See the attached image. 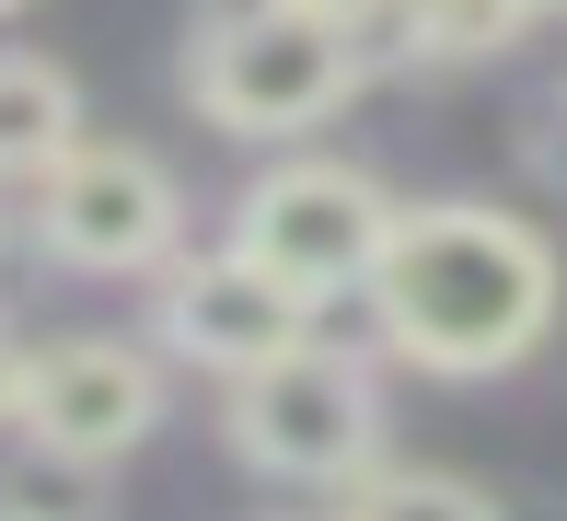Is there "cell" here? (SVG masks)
<instances>
[{
  "label": "cell",
  "mask_w": 567,
  "mask_h": 521,
  "mask_svg": "<svg viewBox=\"0 0 567 521\" xmlns=\"http://www.w3.org/2000/svg\"><path fill=\"white\" fill-rule=\"evenodd\" d=\"M371 371H348V359L324 348H290L267 359V371H244V395H231V440H244V463H267V476H359L371 463Z\"/></svg>",
  "instance_id": "cell-3"
},
{
  "label": "cell",
  "mask_w": 567,
  "mask_h": 521,
  "mask_svg": "<svg viewBox=\"0 0 567 521\" xmlns=\"http://www.w3.org/2000/svg\"><path fill=\"white\" fill-rule=\"evenodd\" d=\"M301 278H278L255 244H231V255H209V267H186L174 278V302H163V336L186 359H209V371H267V359H290L301 348Z\"/></svg>",
  "instance_id": "cell-6"
},
{
  "label": "cell",
  "mask_w": 567,
  "mask_h": 521,
  "mask_svg": "<svg viewBox=\"0 0 567 521\" xmlns=\"http://www.w3.org/2000/svg\"><path fill=\"white\" fill-rule=\"evenodd\" d=\"M348 82H359V47H348V12H324V0H267L255 23L197 35V104L231 140H290Z\"/></svg>",
  "instance_id": "cell-2"
},
{
  "label": "cell",
  "mask_w": 567,
  "mask_h": 521,
  "mask_svg": "<svg viewBox=\"0 0 567 521\" xmlns=\"http://www.w3.org/2000/svg\"><path fill=\"white\" fill-rule=\"evenodd\" d=\"M394 221L405 208H382V186L348 174V163H290V174H267V186L244 197V244L267 255L278 278H301V290L371 278L382 244H394Z\"/></svg>",
  "instance_id": "cell-4"
},
{
  "label": "cell",
  "mask_w": 567,
  "mask_h": 521,
  "mask_svg": "<svg viewBox=\"0 0 567 521\" xmlns=\"http://www.w3.org/2000/svg\"><path fill=\"white\" fill-rule=\"evenodd\" d=\"M417 12H429V47H441V59H486V47L522 35L533 0H417Z\"/></svg>",
  "instance_id": "cell-10"
},
{
  "label": "cell",
  "mask_w": 567,
  "mask_h": 521,
  "mask_svg": "<svg viewBox=\"0 0 567 521\" xmlns=\"http://www.w3.org/2000/svg\"><path fill=\"white\" fill-rule=\"evenodd\" d=\"M371 302L429 371H509L556 313V255L498 208H405L371 267Z\"/></svg>",
  "instance_id": "cell-1"
},
{
  "label": "cell",
  "mask_w": 567,
  "mask_h": 521,
  "mask_svg": "<svg viewBox=\"0 0 567 521\" xmlns=\"http://www.w3.org/2000/svg\"><path fill=\"white\" fill-rule=\"evenodd\" d=\"M0 12H12V0H0Z\"/></svg>",
  "instance_id": "cell-17"
},
{
  "label": "cell",
  "mask_w": 567,
  "mask_h": 521,
  "mask_svg": "<svg viewBox=\"0 0 567 521\" xmlns=\"http://www.w3.org/2000/svg\"><path fill=\"white\" fill-rule=\"evenodd\" d=\"M348 521H498V510L475 487H452V476H382V487H359Z\"/></svg>",
  "instance_id": "cell-9"
},
{
  "label": "cell",
  "mask_w": 567,
  "mask_h": 521,
  "mask_svg": "<svg viewBox=\"0 0 567 521\" xmlns=\"http://www.w3.org/2000/svg\"><path fill=\"white\" fill-rule=\"evenodd\" d=\"M545 12H567V0H545Z\"/></svg>",
  "instance_id": "cell-16"
},
{
  "label": "cell",
  "mask_w": 567,
  "mask_h": 521,
  "mask_svg": "<svg viewBox=\"0 0 567 521\" xmlns=\"http://www.w3.org/2000/svg\"><path fill=\"white\" fill-rule=\"evenodd\" d=\"M533 174H545V186L567 197V104H556V116H545V127H533Z\"/></svg>",
  "instance_id": "cell-11"
},
{
  "label": "cell",
  "mask_w": 567,
  "mask_h": 521,
  "mask_svg": "<svg viewBox=\"0 0 567 521\" xmlns=\"http://www.w3.org/2000/svg\"><path fill=\"white\" fill-rule=\"evenodd\" d=\"M151 406H163V382H151V359L116 348V336H70V348H47L35 371H23V429L59 463L127 452V440L151 429Z\"/></svg>",
  "instance_id": "cell-7"
},
{
  "label": "cell",
  "mask_w": 567,
  "mask_h": 521,
  "mask_svg": "<svg viewBox=\"0 0 567 521\" xmlns=\"http://www.w3.org/2000/svg\"><path fill=\"white\" fill-rule=\"evenodd\" d=\"M35 221H47V255H70V267H151L174 244V186L116 140H70L47 163Z\"/></svg>",
  "instance_id": "cell-5"
},
{
  "label": "cell",
  "mask_w": 567,
  "mask_h": 521,
  "mask_svg": "<svg viewBox=\"0 0 567 521\" xmlns=\"http://www.w3.org/2000/svg\"><path fill=\"white\" fill-rule=\"evenodd\" d=\"M70 127H82V104L47 59H0V174H35L70 151Z\"/></svg>",
  "instance_id": "cell-8"
},
{
  "label": "cell",
  "mask_w": 567,
  "mask_h": 521,
  "mask_svg": "<svg viewBox=\"0 0 567 521\" xmlns=\"http://www.w3.org/2000/svg\"><path fill=\"white\" fill-rule=\"evenodd\" d=\"M0 521H47V510H0Z\"/></svg>",
  "instance_id": "cell-14"
},
{
  "label": "cell",
  "mask_w": 567,
  "mask_h": 521,
  "mask_svg": "<svg viewBox=\"0 0 567 521\" xmlns=\"http://www.w3.org/2000/svg\"><path fill=\"white\" fill-rule=\"evenodd\" d=\"M197 12H209V35H220V23H255L267 0H197Z\"/></svg>",
  "instance_id": "cell-13"
},
{
  "label": "cell",
  "mask_w": 567,
  "mask_h": 521,
  "mask_svg": "<svg viewBox=\"0 0 567 521\" xmlns=\"http://www.w3.org/2000/svg\"><path fill=\"white\" fill-rule=\"evenodd\" d=\"M23 371L35 359H12V336H0V417H23Z\"/></svg>",
  "instance_id": "cell-12"
},
{
  "label": "cell",
  "mask_w": 567,
  "mask_h": 521,
  "mask_svg": "<svg viewBox=\"0 0 567 521\" xmlns=\"http://www.w3.org/2000/svg\"><path fill=\"white\" fill-rule=\"evenodd\" d=\"M324 12H359V0H324Z\"/></svg>",
  "instance_id": "cell-15"
}]
</instances>
